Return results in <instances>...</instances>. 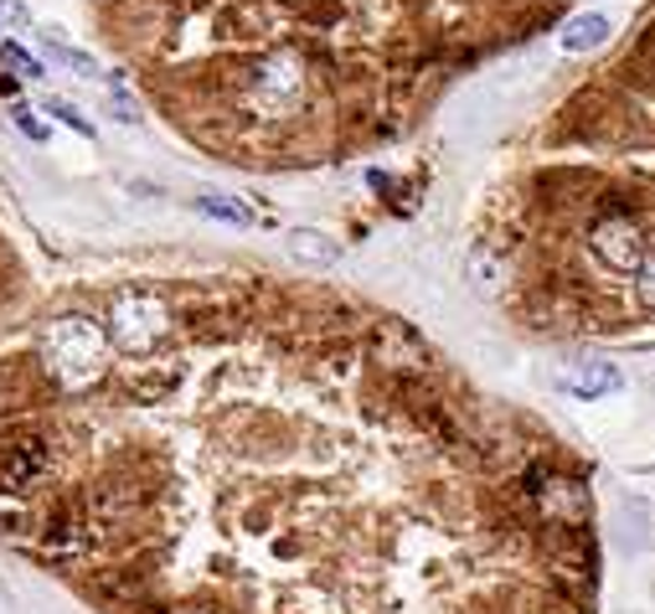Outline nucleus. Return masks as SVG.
<instances>
[{"mask_svg": "<svg viewBox=\"0 0 655 614\" xmlns=\"http://www.w3.org/2000/svg\"><path fill=\"white\" fill-rule=\"evenodd\" d=\"M610 37V16H598V11H589V16H573L563 27V47L567 52H589V47H598Z\"/></svg>", "mask_w": 655, "mask_h": 614, "instance_id": "6e6552de", "label": "nucleus"}, {"mask_svg": "<svg viewBox=\"0 0 655 614\" xmlns=\"http://www.w3.org/2000/svg\"><path fill=\"white\" fill-rule=\"evenodd\" d=\"M47 114H52V120H58V124H68V130H78V135H83V140H93V124L89 120H83V109H78V104H68V99H47Z\"/></svg>", "mask_w": 655, "mask_h": 614, "instance_id": "ddd939ff", "label": "nucleus"}, {"mask_svg": "<svg viewBox=\"0 0 655 614\" xmlns=\"http://www.w3.org/2000/svg\"><path fill=\"white\" fill-rule=\"evenodd\" d=\"M31 367L37 382L68 398H83L114 372V346L99 315L89 310H62L31 330Z\"/></svg>", "mask_w": 655, "mask_h": 614, "instance_id": "f257e3e1", "label": "nucleus"}, {"mask_svg": "<svg viewBox=\"0 0 655 614\" xmlns=\"http://www.w3.org/2000/svg\"><path fill=\"white\" fill-rule=\"evenodd\" d=\"M589 243H594V254L610 264V269H620V274H630V269H641L645 264V233H641V223L630 217V212H604L594 223V233H589Z\"/></svg>", "mask_w": 655, "mask_h": 614, "instance_id": "20e7f679", "label": "nucleus"}, {"mask_svg": "<svg viewBox=\"0 0 655 614\" xmlns=\"http://www.w3.org/2000/svg\"><path fill=\"white\" fill-rule=\"evenodd\" d=\"M522 495L536 506V516L547 526H563V532H579L583 522H589V511H594V501H589V485H583L579 475H563V470H552V464H532L522 475Z\"/></svg>", "mask_w": 655, "mask_h": 614, "instance_id": "7ed1b4c3", "label": "nucleus"}, {"mask_svg": "<svg viewBox=\"0 0 655 614\" xmlns=\"http://www.w3.org/2000/svg\"><path fill=\"white\" fill-rule=\"evenodd\" d=\"M42 52L52 62H62V68H68V73H78V78H99V62L89 58V52H83V47H68L58 37V31H42Z\"/></svg>", "mask_w": 655, "mask_h": 614, "instance_id": "1a4fd4ad", "label": "nucleus"}, {"mask_svg": "<svg viewBox=\"0 0 655 614\" xmlns=\"http://www.w3.org/2000/svg\"><path fill=\"white\" fill-rule=\"evenodd\" d=\"M109 114H120L124 124H140V109H134V99L124 89H109Z\"/></svg>", "mask_w": 655, "mask_h": 614, "instance_id": "2eb2a0df", "label": "nucleus"}, {"mask_svg": "<svg viewBox=\"0 0 655 614\" xmlns=\"http://www.w3.org/2000/svg\"><path fill=\"white\" fill-rule=\"evenodd\" d=\"M11 120H16V130H21L27 140H37V145H47V140H52V124H47L31 104H11Z\"/></svg>", "mask_w": 655, "mask_h": 614, "instance_id": "f8f14e48", "label": "nucleus"}, {"mask_svg": "<svg viewBox=\"0 0 655 614\" xmlns=\"http://www.w3.org/2000/svg\"><path fill=\"white\" fill-rule=\"evenodd\" d=\"M635 274H641V300L655 305V254H645V264Z\"/></svg>", "mask_w": 655, "mask_h": 614, "instance_id": "dca6fc26", "label": "nucleus"}, {"mask_svg": "<svg viewBox=\"0 0 655 614\" xmlns=\"http://www.w3.org/2000/svg\"><path fill=\"white\" fill-rule=\"evenodd\" d=\"M0 93H6V99H16V93H21V83H16L11 73H0Z\"/></svg>", "mask_w": 655, "mask_h": 614, "instance_id": "f3484780", "label": "nucleus"}, {"mask_svg": "<svg viewBox=\"0 0 655 614\" xmlns=\"http://www.w3.org/2000/svg\"><path fill=\"white\" fill-rule=\"evenodd\" d=\"M165 614H223V610H212V604H186V610H165Z\"/></svg>", "mask_w": 655, "mask_h": 614, "instance_id": "a211bd4d", "label": "nucleus"}, {"mask_svg": "<svg viewBox=\"0 0 655 614\" xmlns=\"http://www.w3.org/2000/svg\"><path fill=\"white\" fill-rule=\"evenodd\" d=\"M464 279L475 285V295L495 300V295H501V285H506V258L495 254L491 243H475V248H470V258H464Z\"/></svg>", "mask_w": 655, "mask_h": 614, "instance_id": "39448f33", "label": "nucleus"}, {"mask_svg": "<svg viewBox=\"0 0 655 614\" xmlns=\"http://www.w3.org/2000/svg\"><path fill=\"white\" fill-rule=\"evenodd\" d=\"M0 27H16V31H27V27H31V11H27V0H0Z\"/></svg>", "mask_w": 655, "mask_h": 614, "instance_id": "4468645a", "label": "nucleus"}, {"mask_svg": "<svg viewBox=\"0 0 655 614\" xmlns=\"http://www.w3.org/2000/svg\"><path fill=\"white\" fill-rule=\"evenodd\" d=\"M563 388L573 398H604V392H620V372L610 361H579V367L563 372Z\"/></svg>", "mask_w": 655, "mask_h": 614, "instance_id": "423d86ee", "label": "nucleus"}, {"mask_svg": "<svg viewBox=\"0 0 655 614\" xmlns=\"http://www.w3.org/2000/svg\"><path fill=\"white\" fill-rule=\"evenodd\" d=\"M289 254L299 264H310V269H330L336 258H341V243H330L326 233H315V227H295L289 233Z\"/></svg>", "mask_w": 655, "mask_h": 614, "instance_id": "0eeeda50", "label": "nucleus"}, {"mask_svg": "<svg viewBox=\"0 0 655 614\" xmlns=\"http://www.w3.org/2000/svg\"><path fill=\"white\" fill-rule=\"evenodd\" d=\"M0 68H6L16 83H37V78H47V62L31 58L27 47H16V42H0Z\"/></svg>", "mask_w": 655, "mask_h": 614, "instance_id": "9d476101", "label": "nucleus"}, {"mask_svg": "<svg viewBox=\"0 0 655 614\" xmlns=\"http://www.w3.org/2000/svg\"><path fill=\"white\" fill-rule=\"evenodd\" d=\"M104 330H109V346L124 361H140V357H155L176 336V315H171V300H165L161 289L124 285V289H114V300L104 310Z\"/></svg>", "mask_w": 655, "mask_h": 614, "instance_id": "f03ea898", "label": "nucleus"}, {"mask_svg": "<svg viewBox=\"0 0 655 614\" xmlns=\"http://www.w3.org/2000/svg\"><path fill=\"white\" fill-rule=\"evenodd\" d=\"M196 212H207V217H217V223H233V227H248V223H254V212L243 207L238 196H217V192H202V196H196Z\"/></svg>", "mask_w": 655, "mask_h": 614, "instance_id": "9b49d317", "label": "nucleus"}]
</instances>
